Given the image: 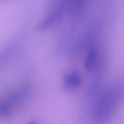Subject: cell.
<instances>
[{
    "instance_id": "obj_1",
    "label": "cell",
    "mask_w": 124,
    "mask_h": 124,
    "mask_svg": "<svg viewBox=\"0 0 124 124\" xmlns=\"http://www.w3.org/2000/svg\"><path fill=\"white\" fill-rule=\"evenodd\" d=\"M81 80L80 75L77 72H73L65 77L64 84L66 88L73 89L77 88L80 84Z\"/></svg>"
},
{
    "instance_id": "obj_2",
    "label": "cell",
    "mask_w": 124,
    "mask_h": 124,
    "mask_svg": "<svg viewBox=\"0 0 124 124\" xmlns=\"http://www.w3.org/2000/svg\"><path fill=\"white\" fill-rule=\"evenodd\" d=\"M97 57V50L95 47H92L89 50L84 62V67L88 71H90L95 64Z\"/></svg>"
},
{
    "instance_id": "obj_3",
    "label": "cell",
    "mask_w": 124,
    "mask_h": 124,
    "mask_svg": "<svg viewBox=\"0 0 124 124\" xmlns=\"http://www.w3.org/2000/svg\"><path fill=\"white\" fill-rule=\"evenodd\" d=\"M31 124H35L34 123H31Z\"/></svg>"
}]
</instances>
